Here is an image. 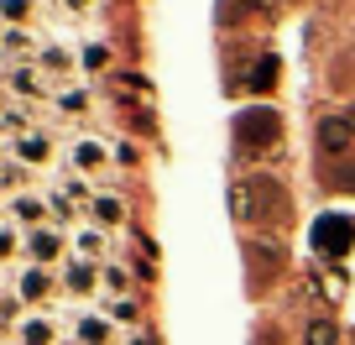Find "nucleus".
<instances>
[{
	"label": "nucleus",
	"instance_id": "7",
	"mask_svg": "<svg viewBox=\"0 0 355 345\" xmlns=\"http://www.w3.org/2000/svg\"><path fill=\"white\" fill-rule=\"evenodd\" d=\"M303 345H340V330H334L329 319H313L309 335H303Z\"/></svg>",
	"mask_w": 355,
	"mask_h": 345
},
{
	"label": "nucleus",
	"instance_id": "8",
	"mask_svg": "<svg viewBox=\"0 0 355 345\" xmlns=\"http://www.w3.org/2000/svg\"><path fill=\"white\" fill-rule=\"evenodd\" d=\"M272 78H277V58H261L251 74V90H272Z\"/></svg>",
	"mask_w": 355,
	"mask_h": 345
},
{
	"label": "nucleus",
	"instance_id": "6",
	"mask_svg": "<svg viewBox=\"0 0 355 345\" xmlns=\"http://www.w3.org/2000/svg\"><path fill=\"white\" fill-rule=\"evenodd\" d=\"M324 189H334V194L355 189V157H329V167H324Z\"/></svg>",
	"mask_w": 355,
	"mask_h": 345
},
{
	"label": "nucleus",
	"instance_id": "2",
	"mask_svg": "<svg viewBox=\"0 0 355 345\" xmlns=\"http://www.w3.org/2000/svg\"><path fill=\"white\" fill-rule=\"evenodd\" d=\"M277 136H282L277 110H245L241 121H235V142H241V152H266V146H277Z\"/></svg>",
	"mask_w": 355,
	"mask_h": 345
},
{
	"label": "nucleus",
	"instance_id": "5",
	"mask_svg": "<svg viewBox=\"0 0 355 345\" xmlns=\"http://www.w3.org/2000/svg\"><path fill=\"white\" fill-rule=\"evenodd\" d=\"M319 152L324 157H350V121H319Z\"/></svg>",
	"mask_w": 355,
	"mask_h": 345
},
{
	"label": "nucleus",
	"instance_id": "1",
	"mask_svg": "<svg viewBox=\"0 0 355 345\" xmlns=\"http://www.w3.org/2000/svg\"><path fill=\"white\" fill-rule=\"evenodd\" d=\"M235 214L251 225H277L288 214V189L272 173H251L245 183H235Z\"/></svg>",
	"mask_w": 355,
	"mask_h": 345
},
{
	"label": "nucleus",
	"instance_id": "9",
	"mask_svg": "<svg viewBox=\"0 0 355 345\" xmlns=\"http://www.w3.org/2000/svg\"><path fill=\"white\" fill-rule=\"evenodd\" d=\"M350 136H355V110H350Z\"/></svg>",
	"mask_w": 355,
	"mask_h": 345
},
{
	"label": "nucleus",
	"instance_id": "3",
	"mask_svg": "<svg viewBox=\"0 0 355 345\" xmlns=\"http://www.w3.org/2000/svg\"><path fill=\"white\" fill-rule=\"evenodd\" d=\"M277 272H282V251L277 246H245V283H251L256 298L277 283Z\"/></svg>",
	"mask_w": 355,
	"mask_h": 345
},
{
	"label": "nucleus",
	"instance_id": "4",
	"mask_svg": "<svg viewBox=\"0 0 355 345\" xmlns=\"http://www.w3.org/2000/svg\"><path fill=\"white\" fill-rule=\"evenodd\" d=\"M355 241V225L345 220V214H324L319 225H313V251L319 256H345Z\"/></svg>",
	"mask_w": 355,
	"mask_h": 345
}]
</instances>
